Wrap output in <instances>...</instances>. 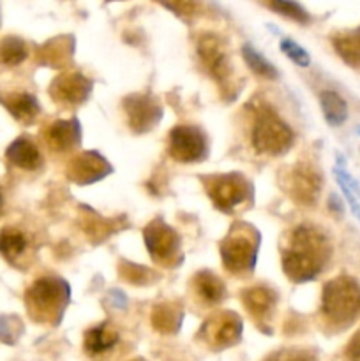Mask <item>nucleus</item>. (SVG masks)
Here are the masks:
<instances>
[{
    "instance_id": "nucleus-1",
    "label": "nucleus",
    "mask_w": 360,
    "mask_h": 361,
    "mask_svg": "<svg viewBox=\"0 0 360 361\" xmlns=\"http://www.w3.org/2000/svg\"><path fill=\"white\" fill-rule=\"evenodd\" d=\"M330 257V242L313 224H299L289 231L281 252L282 271L295 284H304L323 271Z\"/></svg>"
},
{
    "instance_id": "nucleus-2",
    "label": "nucleus",
    "mask_w": 360,
    "mask_h": 361,
    "mask_svg": "<svg viewBox=\"0 0 360 361\" xmlns=\"http://www.w3.org/2000/svg\"><path fill=\"white\" fill-rule=\"evenodd\" d=\"M69 303V286L62 279L41 277L25 291L28 316L37 323L56 324Z\"/></svg>"
},
{
    "instance_id": "nucleus-3",
    "label": "nucleus",
    "mask_w": 360,
    "mask_h": 361,
    "mask_svg": "<svg viewBox=\"0 0 360 361\" xmlns=\"http://www.w3.org/2000/svg\"><path fill=\"white\" fill-rule=\"evenodd\" d=\"M221 261L233 275L251 274L260 249V233L251 224L236 222L221 242Z\"/></svg>"
},
{
    "instance_id": "nucleus-4",
    "label": "nucleus",
    "mask_w": 360,
    "mask_h": 361,
    "mask_svg": "<svg viewBox=\"0 0 360 361\" xmlns=\"http://www.w3.org/2000/svg\"><path fill=\"white\" fill-rule=\"evenodd\" d=\"M251 141L258 154L275 157V155L286 154L293 147L295 134L274 108L263 104L260 109H256V115H254Z\"/></svg>"
},
{
    "instance_id": "nucleus-5",
    "label": "nucleus",
    "mask_w": 360,
    "mask_h": 361,
    "mask_svg": "<svg viewBox=\"0 0 360 361\" xmlns=\"http://www.w3.org/2000/svg\"><path fill=\"white\" fill-rule=\"evenodd\" d=\"M321 312L332 324H348L360 314V286L355 279L341 275L327 282L321 295Z\"/></svg>"
},
{
    "instance_id": "nucleus-6",
    "label": "nucleus",
    "mask_w": 360,
    "mask_h": 361,
    "mask_svg": "<svg viewBox=\"0 0 360 361\" xmlns=\"http://www.w3.org/2000/svg\"><path fill=\"white\" fill-rule=\"evenodd\" d=\"M205 190L217 210L233 214L240 204L253 197V185L240 173L210 175L205 178Z\"/></svg>"
},
{
    "instance_id": "nucleus-7",
    "label": "nucleus",
    "mask_w": 360,
    "mask_h": 361,
    "mask_svg": "<svg viewBox=\"0 0 360 361\" xmlns=\"http://www.w3.org/2000/svg\"><path fill=\"white\" fill-rule=\"evenodd\" d=\"M143 238L148 254L155 263L162 267H175L180 263V236L172 226L157 219L145 228Z\"/></svg>"
},
{
    "instance_id": "nucleus-8",
    "label": "nucleus",
    "mask_w": 360,
    "mask_h": 361,
    "mask_svg": "<svg viewBox=\"0 0 360 361\" xmlns=\"http://www.w3.org/2000/svg\"><path fill=\"white\" fill-rule=\"evenodd\" d=\"M240 335H242V319L232 310H219L205 321L198 338L203 341L208 348L224 349L235 345L240 341Z\"/></svg>"
},
{
    "instance_id": "nucleus-9",
    "label": "nucleus",
    "mask_w": 360,
    "mask_h": 361,
    "mask_svg": "<svg viewBox=\"0 0 360 361\" xmlns=\"http://www.w3.org/2000/svg\"><path fill=\"white\" fill-rule=\"evenodd\" d=\"M207 136L200 127L176 126L169 133L168 154L176 162H200L207 157Z\"/></svg>"
},
{
    "instance_id": "nucleus-10",
    "label": "nucleus",
    "mask_w": 360,
    "mask_h": 361,
    "mask_svg": "<svg viewBox=\"0 0 360 361\" xmlns=\"http://www.w3.org/2000/svg\"><path fill=\"white\" fill-rule=\"evenodd\" d=\"M321 175L309 162H299L292 166L284 178V189L293 201L299 204L316 203L321 192Z\"/></svg>"
},
{
    "instance_id": "nucleus-11",
    "label": "nucleus",
    "mask_w": 360,
    "mask_h": 361,
    "mask_svg": "<svg viewBox=\"0 0 360 361\" xmlns=\"http://www.w3.org/2000/svg\"><path fill=\"white\" fill-rule=\"evenodd\" d=\"M92 92V81L81 73L66 71L59 74L52 81L49 95L55 99L59 104L64 106H78L88 99Z\"/></svg>"
},
{
    "instance_id": "nucleus-12",
    "label": "nucleus",
    "mask_w": 360,
    "mask_h": 361,
    "mask_svg": "<svg viewBox=\"0 0 360 361\" xmlns=\"http://www.w3.org/2000/svg\"><path fill=\"white\" fill-rule=\"evenodd\" d=\"M124 109H126L129 127L134 133H147V130L154 129L162 115L161 106L155 102V99L143 94H134L126 97Z\"/></svg>"
},
{
    "instance_id": "nucleus-13",
    "label": "nucleus",
    "mask_w": 360,
    "mask_h": 361,
    "mask_svg": "<svg viewBox=\"0 0 360 361\" xmlns=\"http://www.w3.org/2000/svg\"><path fill=\"white\" fill-rule=\"evenodd\" d=\"M112 171L109 162L97 152H85L67 164V178L78 185H90L99 182Z\"/></svg>"
},
{
    "instance_id": "nucleus-14",
    "label": "nucleus",
    "mask_w": 360,
    "mask_h": 361,
    "mask_svg": "<svg viewBox=\"0 0 360 361\" xmlns=\"http://www.w3.org/2000/svg\"><path fill=\"white\" fill-rule=\"evenodd\" d=\"M198 56L214 80L221 81V83L228 80L232 69H229L228 53H226L221 37L214 34L201 35L198 41Z\"/></svg>"
},
{
    "instance_id": "nucleus-15",
    "label": "nucleus",
    "mask_w": 360,
    "mask_h": 361,
    "mask_svg": "<svg viewBox=\"0 0 360 361\" xmlns=\"http://www.w3.org/2000/svg\"><path fill=\"white\" fill-rule=\"evenodd\" d=\"M52 152H69L81 141V126L76 118L55 120L42 133Z\"/></svg>"
},
{
    "instance_id": "nucleus-16",
    "label": "nucleus",
    "mask_w": 360,
    "mask_h": 361,
    "mask_svg": "<svg viewBox=\"0 0 360 361\" xmlns=\"http://www.w3.org/2000/svg\"><path fill=\"white\" fill-rule=\"evenodd\" d=\"M0 102L6 106V109L13 115L14 120L25 123V126L34 122L41 113L39 102L35 101L34 95L27 94V92H6V94L0 95Z\"/></svg>"
},
{
    "instance_id": "nucleus-17",
    "label": "nucleus",
    "mask_w": 360,
    "mask_h": 361,
    "mask_svg": "<svg viewBox=\"0 0 360 361\" xmlns=\"http://www.w3.org/2000/svg\"><path fill=\"white\" fill-rule=\"evenodd\" d=\"M242 303L256 321H265L277 303V295L265 286H253L242 291Z\"/></svg>"
},
{
    "instance_id": "nucleus-18",
    "label": "nucleus",
    "mask_w": 360,
    "mask_h": 361,
    "mask_svg": "<svg viewBox=\"0 0 360 361\" xmlns=\"http://www.w3.org/2000/svg\"><path fill=\"white\" fill-rule=\"evenodd\" d=\"M6 159L16 168L25 169V171H34L41 168L42 155L39 152L37 145L28 137H18L7 147Z\"/></svg>"
},
{
    "instance_id": "nucleus-19",
    "label": "nucleus",
    "mask_w": 360,
    "mask_h": 361,
    "mask_svg": "<svg viewBox=\"0 0 360 361\" xmlns=\"http://www.w3.org/2000/svg\"><path fill=\"white\" fill-rule=\"evenodd\" d=\"M193 288L196 291L198 298L207 305H215L226 296L224 282L212 271H198L193 279Z\"/></svg>"
},
{
    "instance_id": "nucleus-20",
    "label": "nucleus",
    "mask_w": 360,
    "mask_h": 361,
    "mask_svg": "<svg viewBox=\"0 0 360 361\" xmlns=\"http://www.w3.org/2000/svg\"><path fill=\"white\" fill-rule=\"evenodd\" d=\"M116 342H119L116 330H113L108 323H101L85 331L83 348L88 355L95 356L113 349L116 345Z\"/></svg>"
},
{
    "instance_id": "nucleus-21",
    "label": "nucleus",
    "mask_w": 360,
    "mask_h": 361,
    "mask_svg": "<svg viewBox=\"0 0 360 361\" xmlns=\"http://www.w3.org/2000/svg\"><path fill=\"white\" fill-rule=\"evenodd\" d=\"M28 249V236L16 226H6L0 229V254L9 263H16Z\"/></svg>"
},
{
    "instance_id": "nucleus-22",
    "label": "nucleus",
    "mask_w": 360,
    "mask_h": 361,
    "mask_svg": "<svg viewBox=\"0 0 360 361\" xmlns=\"http://www.w3.org/2000/svg\"><path fill=\"white\" fill-rule=\"evenodd\" d=\"M150 321L155 330L161 334H175L182 323V307L173 302L159 303L152 310Z\"/></svg>"
},
{
    "instance_id": "nucleus-23",
    "label": "nucleus",
    "mask_w": 360,
    "mask_h": 361,
    "mask_svg": "<svg viewBox=\"0 0 360 361\" xmlns=\"http://www.w3.org/2000/svg\"><path fill=\"white\" fill-rule=\"evenodd\" d=\"M320 106L328 126L339 127L348 118V104L334 90H323L320 94Z\"/></svg>"
},
{
    "instance_id": "nucleus-24",
    "label": "nucleus",
    "mask_w": 360,
    "mask_h": 361,
    "mask_svg": "<svg viewBox=\"0 0 360 361\" xmlns=\"http://www.w3.org/2000/svg\"><path fill=\"white\" fill-rule=\"evenodd\" d=\"M332 44L348 66L360 69V28L335 35Z\"/></svg>"
},
{
    "instance_id": "nucleus-25",
    "label": "nucleus",
    "mask_w": 360,
    "mask_h": 361,
    "mask_svg": "<svg viewBox=\"0 0 360 361\" xmlns=\"http://www.w3.org/2000/svg\"><path fill=\"white\" fill-rule=\"evenodd\" d=\"M27 56H28V49L23 39L16 37V35H6V37H0V66L4 67L20 66Z\"/></svg>"
},
{
    "instance_id": "nucleus-26",
    "label": "nucleus",
    "mask_w": 360,
    "mask_h": 361,
    "mask_svg": "<svg viewBox=\"0 0 360 361\" xmlns=\"http://www.w3.org/2000/svg\"><path fill=\"white\" fill-rule=\"evenodd\" d=\"M242 56L244 60H246L247 67H249L254 74H258V76L265 78V80H275V78L279 76L277 69H275V67L251 44L242 46Z\"/></svg>"
},
{
    "instance_id": "nucleus-27",
    "label": "nucleus",
    "mask_w": 360,
    "mask_h": 361,
    "mask_svg": "<svg viewBox=\"0 0 360 361\" xmlns=\"http://www.w3.org/2000/svg\"><path fill=\"white\" fill-rule=\"evenodd\" d=\"M267 7H270L272 11L279 13L281 16L288 18V20L299 21V23H309V13L304 9L300 4L296 2H284V0H275V2H268Z\"/></svg>"
},
{
    "instance_id": "nucleus-28",
    "label": "nucleus",
    "mask_w": 360,
    "mask_h": 361,
    "mask_svg": "<svg viewBox=\"0 0 360 361\" xmlns=\"http://www.w3.org/2000/svg\"><path fill=\"white\" fill-rule=\"evenodd\" d=\"M59 41L60 39H55V41H52L48 46L42 48V51L46 53V59H49L48 63H52V66H62V63L69 60L71 53H73V44L71 42Z\"/></svg>"
},
{
    "instance_id": "nucleus-29",
    "label": "nucleus",
    "mask_w": 360,
    "mask_h": 361,
    "mask_svg": "<svg viewBox=\"0 0 360 361\" xmlns=\"http://www.w3.org/2000/svg\"><path fill=\"white\" fill-rule=\"evenodd\" d=\"M281 51L288 56L292 62H295L296 66L300 67H307L311 63V56L299 42H295L293 39H282L281 41Z\"/></svg>"
},
{
    "instance_id": "nucleus-30",
    "label": "nucleus",
    "mask_w": 360,
    "mask_h": 361,
    "mask_svg": "<svg viewBox=\"0 0 360 361\" xmlns=\"http://www.w3.org/2000/svg\"><path fill=\"white\" fill-rule=\"evenodd\" d=\"M267 361H318L316 356L307 351H282L270 356Z\"/></svg>"
},
{
    "instance_id": "nucleus-31",
    "label": "nucleus",
    "mask_w": 360,
    "mask_h": 361,
    "mask_svg": "<svg viewBox=\"0 0 360 361\" xmlns=\"http://www.w3.org/2000/svg\"><path fill=\"white\" fill-rule=\"evenodd\" d=\"M344 361H360V330L348 342L344 351Z\"/></svg>"
},
{
    "instance_id": "nucleus-32",
    "label": "nucleus",
    "mask_w": 360,
    "mask_h": 361,
    "mask_svg": "<svg viewBox=\"0 0 360 361\" xmlns=\"http://www.w3.org/2000/svg\"><path fill=\"white\" fill-rule=\"evenodd\" d=\"M164 7H168V9H175L176 13L193 14V11L196 9V4H189V2H180V4H164Z\"/></svg>"
},
{
    "instance_id": "nucleus-33",
    "label": "nucleus",
    "mask_w": 360,
    "mask_h": 361,
    "mask_svg": "<svg viewBox=\"0 0 360 361\" xmlns=\"http://www.w3.org/2000/svg\"><path fill=\"white\" fill-rule=\"evenodd\" d=\"M112 300H115L116 302V305L119 307H126V298H124L122 296V293L120 291H112Z\"/></svg>"
},
{
    "instance_id": "nucleus-34",
    "label": "nucleus",
    "mask_w": 360,
    "mask_h": 361,
    "mask_svg": "<svg viewBox=\"0 0 360 361\" xmlns=\"http://www.w3.org/2000/svg\"><path fill=\"white\" fill-rule=\"evenodd\" d=\"M4 210V192H2V187H0V215H2Z\"/></svg>"
},
{
    "instance_id": "nucleus-35",
    "label": "nucleus",
    "mask_w": 360,
    "mask_h": 361,
    "mask_svg": "<svg viewBox=\"0 0 360 361\" xmlns=\"http://www.w3.org/2000/svg\"><path fill=\"white\" fill-rule=\"evenodd\" d=\"M133 361H143V360H133Z\"/></svg>"
},
{
    "instance_id": "nucleus-36",
    "label": "nucleus",
    "mask_w": 360,
    "mask_h": 361,
    "mask_svg": "<svg viewBox=\"0 0 360 361\" xmlns=\"http://www.w3.org/2000/svg\"><path fill=\"white\" fill-rule=\"evenodd\" d=\"M359 134H360V127H359Z\"/></svg>"
}]
</instances>
